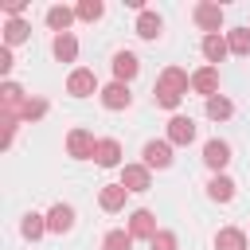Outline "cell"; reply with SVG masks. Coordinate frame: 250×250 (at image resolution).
Instances as JSON below:
<instances>
[{"label": "cell", "mask_w": 250, "mask_h": 250, "mask_svg": "<svg viewBox=\"0 0 250 250\" xmlns=\"http://www.w3.org/2000/svg\"><path fill=\"white\" fill-rule=\"evenodd\" d=\"M188 86H191V78H188V70H184V66H164V70H160V78H156L152 102H156L160 109H176V105L184 102Z\"/></svg>", "instance_id": "cell-1"}, {"label": "cell", "mask_w": 250, "mask_h": 250, "mask_svg": "<svg viewBox=\"0 0 250 250\" xmlns=\"http://www.w3.org/2000/svg\"><path fill=\"white\" fill-rule=\"evenodd\" d=\"M94 148H98V141H94L90 129H70V133H66V152H70L74 160H90Z\"/></svg>", "instance_id": "cell-2"}, {"label": "cell", "mask_w": 250, "mask_h": 250, "mask_svg": "<svg viewBox=\"0 0 250 250\" xmlns=\"http://www.w3.org/2000/svg\"><path fill=\"white\" fill-rule=\"evenodd\" d=\"M66 94H74V98H90V94H98V74L86 70V66L70 70V78H66Z\"/></svg>", "instance_id": "cell-3"}, {"label": "cell", "mask_w": 250, "mask_h": 250, "mask_svg": "<svg viewBox=\"0 0 250 250\" xmlns=\"http://www.w3.org/2000/svg\"><path fill=\"white\" fill-rule=\"evenodd\" d=\"M223 8L219 4H211V0H203V4H195V23L207 31V35H219V27H223Z\"/></svg>", "instance_id": "cell-4"}, {"label": "cell", "mask_w": 250, "mask_h": 250, "mask_svg": "<svg viewBox=\"0 0 250 250\" xmlns=\"http://www.w3.org/2000/svg\"><path fill=\"white\" fill-rule=\"evenodd\" d=\"M203 164L219 176V172L230 164V145H227V141H219V137H215V141H207V145H203Z\"/></svg>", "instance_id": "cell-5"}, {"label": "cell", "mask_w": 250, "mask_h": 250, "mask_svg": "<svg viewBox=\"0 0 250 250\" xmlns=\"http://www.w3.org/2000/svg\"><path fill=\"white\" fill-rule=\"evenodd\" d=\"M121 188H125V191H148V188H152L148 168H145V164H125V168H121Z\"/></svg>", "instance_id": "cell-6"}, {"label": "cell", "mask_w": 250, "mask_h": 250, "mask_svg": "<svg viewBox=\"0 0 250 250\" xmlns=\"http://www.w3.org/2000/svg\"><path fill=\"white\" fill-rule=\"evenodd\" d=\"M191 90L203 94V98H215V90H219V66H199L191 74Z\"/></svg>", "instance_id": "cell-7"}, {"label": "cell", "mask_w": 250, "mask_h": 250, "mask_svg": "<svg viewBox=\"0 0 250 250\" xmlns=\"http://www.w3.org/2000/svg\"><path fill=\"white\" fill-rule=\"evenodd\" d=\"M129 102H133V94H129L125 82H109V86H102V105H105V109H129Z\"/></svg>", "instance_id": "cell-8"}, {"label": "cell", "mask_w": 250, "mask_h": 250, "mask_svg": "<svg viewBox=\"0 0 250 250\" xmlns=\"http://www.w3.org/2000/svg\"><path fill=\"white\" fill-rule=\"evenodd\" d=\"M164 141H168V145H191V141H195V121H191V117H172Z\"/></svg>", "instance_id": "cell-9"}, {"label": "cell", "mask_w": 250, "mask_h": 250, "mask_svg": "<svg viewBox=\"0 0 250 250\" xmlns=\"http://www.w3.org/2000/svg\"><path fill=\"white\" fill-rule=\"evenodd\" d=\"M94 164H98V168H117V164H121V145H117L113 137H102L98 148H94Z\"/></svg>", "instance_id": "cell-10"}, {"label": "cell", "mask_w": 250, "mask_h": 250, "mask_svg": "<svg viewBox=\"0 0 250 250\" xmlns=\"http://www.w3.org/2000/svg\"><path fill=\"white\" fill-rule=\"evenodd\" d=\"M70 227H74V207H70V203H55V207L47 211V230L66 234Z\"/></svg>", "instance_id": "cell-11"}, {"label": "cell", "mask_w": 250, "mask_h": 250, "mask_svg": "<svg viewBox=\"0 0 250 250\" xmlns=\"http://www.w3.org/2000/svg\"><path fill=\"white\" fill-rule=\"evenodd\" d=\"M129 234H133V238H148V242H152V234H156V215H152V211H145V207H141V211H133V215H129Z\"/></svg>", "instance_id": "cell-12"}, {"label": "cell", "mask_w": 250, "mask_h": 250, "mask_svg": "<svg viewBox=\"0 0 250 250\" xmlns=\"http://www.w3.org/2000/svg\"><path fill=\"white\" fill-rule=\"evenodd\" d=\"M172 164V145L168 141H148L145 145V168H168Z\"/></svg>", "instance_id": "cell-13"}, {"label": "cell", "mask_w": 250, "mask_h": 250, "mask_svg": "<svg viewBox=\"0 0 250 250\" xmlns=\"http://www.w3.org/2000/svg\"><path fill=\"white\" fill-rule=\"evenodd\" d=\"M137 70H141V62H137L133 51H117V55H113V74H117V82L137 78Z\"/></svg>", "instance_id": "cell-14"}, {"label": "cell", "mask_w": 250, "mask_h": 250, "mask_svg": "<svg viewBox=\"0 0 250 250\" xmlns=\"http://www.w3.org/2000/svg\"><path fill=\"white\" fill-rule=\"evenodd\" d=\"M74 8H62V4H55V8H47V27L51 31H59V35H66V27L74 23Z\"/></svg>", "instance_id": "cell-15"}, {"label": "cell", "mask_w": 250, "mask_h": 250, "mask_svg": "<svg viewBox=\"0 0 250 250\" xmlns=\"http://www.w3.org/2000/svg\"><path fill=\"white\" fill-rule=\"evenodd\" d=\"M0 105H4V113H20V109L27 105V98H23V90H20L16 82H4V86H0Z\"/></svg>", "instance_id": "cell-16"}, {"label": "cell", "mask_w": 250, "mask_h": 250, "mask_svg": "<svg viewBox=\"0 0 250 250\" xmlns=\"http://www.w3.org/2000/svg\"><path fill=\"white\" fill-rule=\"evenodd\" d=\"M207 195H211L215 203H230V199H234V180H230V176H223V172H219V176H211Z\"/></svg>", "instance_id": "cell-17"}, {"label": "cell", "mask_w": 250, "mask_h": 250, "mask_svg": "<svg viewBox=\"0 0 250 250\" xmlns=\"http://www.w3.org/2000/svg\"><path fill=\"white\" fill-rule=\"evenodd\" d=\"M125 195H129V191H125L121 184H105V188L98 191V203H102V211H121V207H125Z\"/></svg>", "instance_id": "cell-18"}, {"label": "cell", "mask_w": 250, "mask_h": 250, "mask_svg": "<svg viewBox=\"0 0 250 250\" xmlns=\"http://www.w3.org/2000/svg\"><path fill=\"white\" fill-rule=\"evenodd\" d=\"M215 250H246V234L238 227H223L215 234Z\"/></svg>", "instance_id": "cell-19"}, {"label": "cell", "mask_w": 250, "mask_h": 250, "mask_svg": "<svg viewBox=\"0 0 250 250\" xmlns=\"http://www.w3.org/2000/svg\"><path fill=\"white\" fill-rule=\"evenodd\" d=\"M51 51H55L59 62H74V59H78V39H74L70 31H66V35H55V47H51Z\"/></svg>", "instance_id": "cell-20"}, {"label": "cell", "mask_w": 250, "mask_h": 250, "mask_svg": "<svg viewBox=\"0 0 250 250\" xmlns=\"http://www.w3.org/2000/svg\"><path fill=\"white\" fill-rule=\"evenodd\" d=\"M227 51H230V47H227V39H223V35H203V59H207L211 66H215V62H223V59H227Z\"/></svg>", "instance_id": "cell-21"}, {"label": "cell", "mask_w": 250, "mask_h": 250, "mask_svg": "<svg viewBox=\"0 0 250 250\" xmlns=\"http://www.w3.org/2000/svg\"><path fill=\"white\" fill-rule=\"evenodd\" d=\"M160 27H164V20H160L156 12H141V16H137V35H141V39H156Z\"/></svg>", "instance_id": "cell-22"}, {"label": "cell", "mask_w": 250, "mask_h": 250, "mask_svg": "<svg viewBox=\"0 0 250 250\" xmlns=\"http://www.w3.org/2000/svg\"><path fill=\"white\" fill-rule=\"evenodd\" d=\"M234 113V105H230V98H223V94H215V98H207V117L211 121H227Z\"/></svg>", "instance_id": "cell-23"}, {"label": "cell", "mask_w": 250, "mask_h": 250, "mask_svg": "<svg viewBox=\"0 0 250 250\" xmlns=\"http://www.w3.org/2000/svg\"><path fill=\"white\" fill-rule=\"evenodd\" d=\"M20 230H23V238H31V242H35V238H43V230H47V215H35V211H31V215H23Z\"/></svg>", "instance_id": "cell-24"}, {"label": "cell", "mask_w": 250, "mask_h": 250, "mask_svg": "<svg viewBox=\"0 0 250 250\" xmlns=\"http://www.w3.org/2000/svg\"><path fill=\"white\" fill-rule=\"evenodd\" d=\"M227 47L234 51V55H250V27H234V31H227Z\"/></svg>", "instance_id": "cell-25"}, {"label": "cell", "mask_w": 250, "mask_h": 250, "mask_svg": "<svg viewBox=\"0 0 250 250\" xmlns=\"http://www.w3.org/2000/svg\"><path fill=\"white\" fill-rule=\"evenodd\" d=\"M27 31H31V27H27L23 20H8V27H4V47L23 43V39H27Z\"/></svg>", "instance_id": "cell-26"}, {"label": "cell", "mask_w": 250, "mask_h": 250, "mask_svg": "<svg viewBox=\"0 0 250 250\" xmlns=\"http://www.w3.org/2000/svg\"><path fill=\"white\" fill-rule=\"evenodd\" d=\"M102 250H133V234L129 230H109L102 238Z\"/></svg>", "instance_id": "cell-27"}, {"label": "cell", "mask_w": 250, "mask_h": 250, "mask_svg": "<svg viewBox=\"0 0 250 250\" xmlns=\"http://www.w3.org/2000/svg\"><path fill=\"white\" fill-rule=\"evenodd\" d=\"M74 12H78V20H86V23H94V20H102V12H105V4H102V0H82V4L74 8Z\"/></svg>", "instance_id": "cell-28"}, {"label": "cell", "mask_w": 250, "mask_h": 250, "mask_svg": "<svg viewBox=\"0 0 250 250\" xmlns=\"http://www.w3.org/2000/svg\"><path fill=\"white\" fill-rule=\"evenodd\" d=\"M43 113H47V102H43V98H27V105L20 109V117H23V121H39Z\"/></svg>", "instance_id": "cell-29"}, {"label": "cell", "mask_w": 250, "mask_h": 250, "mask_svg": "<svg viewBox=\"0 0 250 250\" xmlns=\"http://www.w3.org/2000/svg\"><path fill=\"white\" fill-rule=\"evenodd\" d=\"M148 246H152V250H176V234H172V230H156Z\"/></svg>", "instance_id": "cell-30"}, {"label": "cell", "mask_w": 250, "mask_h": 250, "mask_svg": "<svg viewBox=\"0 0 250 250\" xmlns=\"http://www.w3.org/2000/svg\"><path fill=\"white\" fill-rule=\"evenodd\" d=\"M16 66V59H12V47H0V74H8Z\"/></svg>", "instance_id": "cell-31"}]
</instances>
